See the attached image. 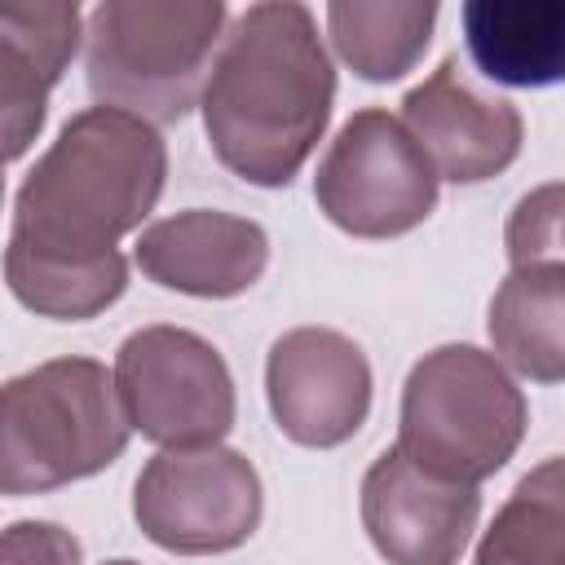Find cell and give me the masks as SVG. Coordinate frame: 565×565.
Segmentation results:
<instances>
[{
	"label": "cell",
	"mask_w": 565,
	"mask_h": 565,
	"mask_svg": "<svg viewBox=\"0 0 565 565\" xmlns=\"http://www.w3.org/2000/svg\"><path fill=\"white\" fill-rule=\"evenodd\" d=\"M163 177L168 150L154 124L115 106L71 115L13 194L4 247L13 300L62 322L110 309L128 287L115 243L154 212Z\"/></svg>",
	"instance_id": "1"
},
{
	"label": "cell",
	"mask_w": 565,
	"mask_h": 565,
	"mask_svg": "<svg viewBox=\"0 0 565 565\" xmlns=\"http://www.w3.org/2000/svg\"><path fill=\"white\" fill-rule=\"evenodd\" d=\"M331 102L335 66L313 13L300 0H265L230 22L199 110L234 177L287 185L327 132Z\"/></svg>",
	"instance_id": "2"
},
{
	"label": "cell",
	"mask_w": 565,
	"mask_h": 565,
	"mask_svg": "<svg viewBox=\"0 0 565 565\" xmlns=\"http://www.w3.org/2000/svg\"><path fill=\"white\" fill-rule=\"evenodd\" d=\"M115 371L93 358H49L0 388V490L44 494L110 468L128 446Z\"/></svg>",
	"instance_id": "3"
},
{
	"label": "cell",
	"mask_w": 565,
	"mask_h": 565,
	"mask_svg": "<svg viewBox=\"0 0 565 565\" xmlns=\"http://www.w3.org/2000/svg\"><path fill=\"white\" fill-rule=\"evenodd\" d=\"M221 40V0H102L84 26L88 88L102 106L177 124L203 102Z\"/></svg>",
	"instance_id": "4"
},
{
	"label": "cell",
	"mask_w": 565,
	"mask_h": 565,
	"mask_svg": "<svg viewBox=\"0 0 565 565\" xmlns=\"http://www.w3.org/2000/svg\"><path fill=\"white\" fill-rule=\"evenodd\" d=\"M525 424V393L494 353L441 344L424 353L402 384L397 450L433 477L481 486L516 455Z\"/></svg>",
	"instance_id": "5"
},
{
	"label": "cell",
	"mask_w": 565,
	"mask_h": 565,
	"mask_svg": "<svg viewBox=\"0 0 565 565\" xmlns=\"http://www.w3.org/2000/svg\"><path fill=\"white\" fill-rule=\"evenodd\" d=\"M437 168L384 106L353 110L327 146L313 199L353 238H397L437 207Z\"/></svg>",
	"instance_id": "6"
},
{
	"label": "cell",
	"mask_w": 565,
	"mask_h": 565,
	"mask_svg": "<svg viewBox=\"0 0 565 565\" xmlns=\"http://www.w3.org/2000/svg\"><path fill=\"white\" fill-rule=\"evenodd\" d=\"M128 424L163 450L216 446L234 428V375L216 344L185 327H141L115 353Z\"/></svg>",
	"instance_id": "7"
},
{
	"label": "cell",
	"mask_w": 565,
	"mask_h": 565,
	"mask_svg": "<svg viewBox=\"0 0 565 565\" xmlns=\"http://www.w3.org/2000/svg\"><path fill=\"white\" fill-rule=\"evenodd\" d=\"M260 477L252 459L230 446L159 450L132 486L141 534L177 556L243 547L260 525Z\"/></svg>",
	"instance_id": "8"
},
{
	"label": "cell",
	"mask_w": 565,
	"mask_h": 565,
	"mask_svg": "<svg viewBox=\"0 0 565 565\" xmlns=\"http://www.w3.org/2000/svg\"><path fill=\"white\" fill-rule=\"evenodd\" d=\"M265 397L296 446L331 450L366 424L371 362L344 331L296 327L265 358Z\"/></svg>",
	"instance_id": "9"
},
{
	"label": "cell",
	"mask_w": 565,
	"mask_h": 565,
	"mask_svg": "<svg viewBox=\"0 0 565 565\" xmlns=\"http://www.w3.org/2000/svg\"><path fill=\"white\" fill-rule=\"evenodd\" d=\"M477 516V486L433 477L397 446L362 477V525L388 565H459Z\"/></svg>",
	"instance_id": "10"
},
{
	"label": "cell",
	"mask_w": 565,
	"mask_h": 565,
	"mask_svg": "<svg viewBox=\"0 0 565 565\" xmlns=\"http://www.w3.org/2000/svg\"><path fill=\"white\" fill-rule=\"evenodd\" d=\"M402 124L437 168V177L455 185H477L499 177L521 154V110L503 97H481L459 62L446 57L424 84L402 97Z\"/></svg>",
	"instance_id": "11"
},
{
	"label": "cell",
	"mask_w": 565,
	"mask_h": 565,
	"mask_svg": "<svg viewBox=\"0 0 565 565\" xmlns=\"http://www.w3.org/2000/svg\"><path fill=\"white\" fill-rule=\"evenodd\" d=\"M137 265L150 282L168 291L199 300H230L243 296L265 274L269 234L247 216L190 207L141 230Z\"/></svg>",
	"instance_id": "12"
},
{
	"label": "cell",
	"mask_w": 565,
	"mask_h": 565,
	"mask_svg": "<svg viewBox=\"0 0 565 565\" xmlns=\"http://www.w3.org/2000/svg\"><path fill=\"white\" fill-rule=\"evenodd\" d=\"M79 44L75 0H31L0 9V115H4V159H22L35 141L49 88L62 79Z\"/></svg>",
	"instance_id": "13"
},
{
	"label": "cell",
	"mask_w": 565,
	"mask_h": 565,
	"mask_svg": "<svg viewBox=\"0 0 565 565\" xmlns=\"http://www.w3.org/2000/svg\"><path fill=\"white\" fill-rule=\"evenodd\" d=\"M459 18L486 79L508 88L565 84V0H468Z\"/></svg>",
	"instance_id": "14"
},
{
	"label": "cell",
	"mask_w": 565,
	"mask_h": 565,
	"mask_svg": "<svg viewBox=\"0 0 565 565\" xmlns=\"http://www.w3.org/2000/svg\"><path fill=\"white\" fill-rule=\"evenodd\" d=\"M494 358L539 384L565 380V265L512 269L486 318Z\"/></svg>",
	"instance_id": "15"
},
{
	"label": "cell",
	"mask_w": 565,
	"mask_h": 565,
	"mask_svg": "<svg viewBox=\"0 0 565 565\" xmlns=\"http://www.w3.org/2000/svg\"><path fill=\"white\" fill-rule=\"evenodd\" d=\"M437 26L433 0H331L327 4V35L344 66H353L371 84L402 79L424 57Z\"/></svg>",
	"instance_id": "16"
},
{
	"label": "cell",
	"mask_w": 565,
	"mask_h": 565,
	"mask_svg": "<svg viewBox=\"0 0 565 565\" xmlns=\"http://www.w3.org/2000/svg\"><path fill=\"white\" fill-rule=\"evenodd\" d=\"M472 565H565V455L543 459L516 481Z\"/></svg>",
	"instance_id": "17"
},
{
	"label": "cell",
	"mask_w": 565,
	"mask_h": 565,
	"mask_svg": "<svg viewBox=\"0 0 565 565\" xmlns=\"http://www.w3.org/2000/svg\"><path fill=\"white\" fill-rule=\"evenodd\" d=\"M503 247L512 269L565 265V181L534 185L530 194L516 199V207L508 212Z\"/></svg>",
	"instance_id": "18"
},
{
	"label": "cell",
	"mask_w": 565,
	"mask_h": 565,
	"mask_svg": "<svg viewBox=\"0 0 565 565\" xmlns=\"http://www.w3.org/2000/svg\"><path fill=\"white\" fill-rule=\"evenodd\" d=\"M0 547L4 565H79V539L53 521H13Z\"/></svg>",
	"instance_id": "19"
},
{
	"label": "cell",
	"mask_w": 565,
	"mask_h": 565,
	"mask_svg": "<svg viewBox=\"0 0 565 565\" xmlns=\"http://www.w3.org/2000/svg\"><path fill=\"white\" fill-rule=\"evenodd\" d=\"M106 565H137V561H106Z\"/></svg>",
	"instance_id": "20"
}]
</instances>
